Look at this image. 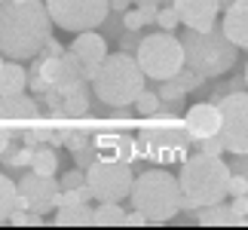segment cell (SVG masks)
Here are the masks:
<instances>
[{
    "instance_id": "cell-1",
    "label": "cell",
    "mask_w": 248,
    "mask_h": 230,
    "mask_svg": "<svg viewBox=\"0 0 248 230\" xmlns=\"http://www.w3.org/2000/svg\"><path fill=\"white\" fill-rule=\"evenodd\" d=\"M52 37V16L43 0H3L0 3V55L31 62Z\"/></svg>"
},
{
    "instance_id": "cell-2",
    "label": "cell",
    "mask_w": 248,
    "mask_h": 230,
    "mask_svg": "<svg viewBox=\"0 0 248 230\" xmlns=\"http://www.w3.org/2000/svg\"><path fill=\"white\" fill-rule=\"evenodd\" d=\"M190 132L184 126V117H169V114H154V117H138V135H135V153L138 160H150L159 166L184 163L190 157Z\"/></svg>"
},
{
    "instance_id": "cell-3",
    "label": "cell",
    "mask_w": 248,
    "mask_h": 230,
    "mask_svg": "<svg viewBox=\"0 0 248 230\" xmlns=\"http://www.w3.org/2000/svg\"><path fill=\"white\" fill-rule=\"evenodd\" d=\"M144 83L147 77L141 71L138 59L132 52H110L104 55V62L98 65L95 77L89 80L95 99L108 108H129L135 104V99L144 92Z\"/></svg>"
},
{
    "instance_id": "cell-4",
    "label": "cell",
    "mask_w": 248,
    "mask_h": 230,
    "mask_svg": "<svg viewBox=\"0 0 248 230\" xmlns=\"http://www.w3.org/2000/svg\"><path fill=\"white\" fill-rule=\"evenodd\" d=\"M181 46H184V65L190 71H196L205 80H215V77H224L233 71V65L239 62V46L227 40L224 28L212 25L208 31H193L187 28L181 34Z\"/></svg>"
},
{
    "instance_id": "cell-5",
    "label": "cell",
    "mask_w": 248,
    "mask_h": 230,
    "mask_svg": "<svg viewBox=\"0 0 248 230\" xmlns=\"http://www.w3.org/2000/svg\"><path fill=\"white\" fill-rule=\"evenodd\" d=\"M181 184L166 169H144L132 181L129 203L132 209L144 212L147 224H169L181 212Z\"/></svg>"
},
{
    "instance_id": "cell-6",
    "label": "cell",
    "mask_w": 248,
    "mask_h": 230,
    "mask_svg": "<svg viewBox=\"0 0 248 230\" xmlns=\"http://www.w3.org/2000/svg\"><path fill=\"white\" fill-rule=\"evenodd\" d=\"M178 184L184 199L193 209L221 203L227 197V184H230V163H224V157H212V153H202V150L190 153L181 163Z\"/></svg>"
},
{
    "instance_id": "cell-7",
    "label": "cell",
    "mask_w": 248,
    "mask_h": 230,
    "mask_svg": "<svg viewBox=\"0 0 248 230\" xmlns=\"http://www.w3.org/2000/svg\"><path fill=\"white\" fill-rule=\"evenodd\" d=\"M135 59L144 77L171 80L184 68V46H181V37H175V31H150V34H141Z\"/></svg>"
},
{
    "instance_id": "cell-8",
    "label": "cell",
    "mask_w": 248,
    "mask_h": 230,
    "mask_svg": "<svg viewBox=\"0 0 248 230\" xmlns=\"http://www.w3.org/2000/svg\"><path fill=\"white\" fill-rule=\"evenodd\" d=\"M43 3L52 16V25L71 34L95 31L110 16V0H43Z\"/></svg>"
},
{
    "instance_id": "cell-9",
    "label": "cell",
    "mask_w": 248,
    "mask_h": 230,
    "mask_svg": "<svg viewBox=\"0 0 248 230\" xmlns=\"http://www.w3.org/2000/svg\"><path fill=\"white\" fill-rule=\"evenodd\" d=\"M132 175L129 163H113V160H95L86 169V184L92 190V199L98 203H123L132 194Z\"/></svg>"
},
{
    "instance_id": "cell-10",
    "label": "cell",
    "mask_w": 248,
    "mask_h": 230,
    "mask_svg": "<svg viewBox=\"0 0 248 230\" xmlns=\"http://www.w3.org/2000/svg\"><path fill=\"white\" fill-rule=\"evenodd\" d=\"M221 141L227 153H248V89L227 92L221 101Z\"/></svg>"
},
{
    "instance_id": "cell-11",
    "label": "cell",
    "mask_w": 248,
    "mask_h": 230,
    "mask_svg": "<svg viewBox=\"0 0 248 230\" xmlns=\"http://www.w3.org/2000/svg\"><path fill=\"white\" fill-rule=\"evenodd\" d=\"M16 184H18V206L16 209H34L40 215L55 209V194L62 190L55 175H40L34 169H25V175Z\"/></svg>"
},
{
    "instance_id": "cell-12",
    "label": "cell",
    "mask_w": 248,
    "mask_h": 230,
    "mask_svg": "<svg viewBox=\"0 0 248 230\" xmlns=\"http://www.w3.org/2000/svg\"><path fill=\"white\" fill-rule=\"evenodd\" d=\"M40 101L34 92H13V95H0V126H9L16 132H22L28 123H34L40 117Z\"/></svg>"
},
{
    "instance_id": "cell-13",
    "label": "cell",
    "mask_w": 248,
    "mask_h": 230,
    "mask_svg": "<svg viewBox=\"0 0 248 230\" xmlns=\"http://www.w3.org/2000/svg\"><path fill=\"white\" fill-rule=\"evenodd\" d=\"M92 148H95V160H113V163H138L135 153V135L129 132H95L92 135Z\"/></svg>"
},
{
    "instance_id": "cell-14",
    "label": "cell",
    "mask_w": 248,
    "mask_h": 230,
    "mask_svg": "<svg viewBox=\"0 0 248 230\" xmlns=\"http://www.w3.org/2000/svg\"><path fill=\"white\" fill-rule=\"evenodd\" d=\"M184 126H187V132H190L193 141L217 135V132H221V108H217L215 101L190 104V108L184 111Z\"/></svg>"
},
{
    "instance_id": "cell-15",
    "label": "cell",
    "mask_w": 248,
    "mask_h": 230,
    "mask_svg": "<svg viewBox=\"0 0 248 230\" xmlns=\"http://www.w3.org/2000/svg\"><path fill=\"white\" fill-rule=\"evenodd\" d=\"M181 16V25L193 31H208L221 16V0H175L171 3Z\"/></svg>"
},
{
    "instance_id": "cell-16",
    "label": "cell",
    "mask_w": 248,
    "mask_h": 230,
    "mask_svg": "<svg viewBox=\"0 0 248 230\" xmlns=\"http://www.w3.org/2000/svg\"><path fill=\"white\" fill-rule=\"evenodd\" d=\"M71 52L83 62V74H86V80H92L95 71H98V65L104 62V55H108V40H104V34L80 31V34H77V40L71 43Z\"/></svg>"
},
{
    "instance_id": "cell-17",
    "label": "cell",
    "mask_w": 248,
    "mask_h": 230,
    "mask_svg": "<svg viewBox=\"0 0 248 230\" xmlns=\"http://www.w3.org/2000/svg\"><path fill=\"white\" fill-rule=\"evenodd\" d=\"M224 34L239 49H248V0H233L224 6Z\"/></svg>"
},
{
    "instance_id": "cell-18",
    "label": "cell",
    "mask_w": 248,
    "mask_h": 230,
    "mask_svg": "<svg viewBox=\"0 0 248 230\" xmlns=\"http://www.w3.org/2000/svg\"><path fill=\"white\" fill-rule=\"evenodd\" d=\"M95 218V206L89 203H71V206H59L52 215L55 227H89Z\"/></svg>"
},
{
    "instance_id": "cell-19",
    "label": "cell",
    "mask_w": 248,
    "mask_h": 230,
    "mask_svg": "<svg viewBox=\"0 0 248 230\" xmlns=\"http://www.w3.org/2000/svg\"><path fill=\"white\" fill-rule=\"evenodd\" d=\"M196 224L202 227H224V224H239V218L233 215L230 203H212V206H196Z\"/></svg>"
},
{
    "instance_id": "cell-20",
    "label": "cell",
    "mask_w": 248,
    "mask_h": 230,
    "mask_svg": "<svg viewBox=\"0 0 248 230\" xmlns=\"http://www.w3.org/2000/svg\"><path fill=\"white\" fill-rule=\"evenodd\" d=\"M28 89V71L16 59H3L0 65V95H13Z\"/></svg>"
},
{
    "instance_id": "cell-21",
    "label": "cell",
    "mask_w": 248,
    "mask_h": 230,
    "mask_svg": "<svg viewBox=\"0 0 248 230\" xmlns=\"http://www.w3.org/2000/svg\"><path fill=\"white\" fill-rule=\"evenodd\" d=\"M89 89H92L89 83H80L77 89H71V92H64V95H62V111L68 114L71 120H77V117H86V114L92 111V99H89Z\"/></svg>"
},
{
    "instance_id": "cell-22",
    "label": "cell",
    "mask_w": 248,
    "mask_h": 230,
    "mask_svg": "<svg viewBox=\"0 0 248 230\" xmlns=\"http://www.w3.org/2000/svg\"><path fill=\"white\" fill-rule=\"evenodd\" d=\"M18 206V184L6 172H0V224H6V218L16 212Z\"/></svg>"
},
{
    "instance_id": "cell-23",
    "label": "cell",
    "mask_w": 248,
    "mask_h": 230,
    "mask_svg": "<svg viewBox=\"0 0 248 230\" xmlns=\"http://www.w3.org/2000/svg\"><path fill=\"white\" fill-rule=\"evenodd\" d=\"M123 221H126V209L120 203H98L95 206V218H92L95 227H120Z\"/></svg>"
},
{
    "instance_id": "cell-24",
    "label": "cell",
    "mask_w": 248,
    "mask_h": 230,
    "mask_svg": "<svg viewBox=\"0 0 248 230\" xmlns=\"http://www.w3.org/2000/svg\"><path fill=\"white\" fill-rule=\"evenodd\" d=\"M31 169L40 172V175H59V153H55V148L52 145H37Z\"/></svg>"
},
{
    "instance_id": "cell-25",
    "label": "cell",
    "mask_w": 248,
    "mask_h": 230,
    "mask_svg": "<svg viewBox=\"0 0 248 230\" xmlns=\"http://www.w3.org/2000/svg\"><path fill=\"white\" fill-rule=\"evenodd\" d=\"M156 95H159V101H169V104H178V108H184V89L175 83V80H159L156 86Z\"/></svg>"
},
{
    "instance_id": "cell-26",
    "label": "cell",
    "mask_w": 248,
    "mask_h": 230,
    "mask_svg": "<svg viewBox=\"0 0 248 230\" xmlns=\"http://www.w3.org/2000/svg\"><path fill=\"white\" fill-rule=\"evenodd\" d=\"M6 224H16V227H40V224H46V215L34 212V209H16V212L6 218Z\"/></svg>"
},
{
    "instance_id": "cell-27",
    "label": "cell",
    "mask_w": 248,
    "mask_h": 230,
    "mask_svg": "<svg viewBox=\"0 0 248 230\" xmlns=\"http://www.w3.org/2000/svg\"><path fill=\"white\" fill-rule=\"evenodd\" d=\"M156 111H159V95H156V89H144L135 99V114H138V117H154Z\"/></svg>"
},
{
    "instance_id": "cell-28",
    "label": "cell",
    "mask_w": 248,
    "mask_h": 230,
    "mask_svg": "<svg viewBox=\"0 0 248 230\" xmlns=\"http://www.w3.org/2000/svg\"><path fill=\"white\" fill-rule=\"evenodd\" d=\"M171 80H175L184 92H193V89H202V86H205V77H199L196 71H190L187 65H184V68H181L175 77H171Z\"/></svg>"
},
{
    "instance_id": "cell-29",
    "label": "cell",
    "mask_w": 248,
    "mask_h": 230,
    "mask_svg": "<svg viewBox=\"0 0 248 230\" xmlns=\"http://www.w3.org/2000/svg\"><path fill=\"white\" fill-rule=\"evenodd\" d=\"M156 25H159V31H175V28L181 25L178 9H175V6H159V13H156Z\"/></svg>"
},
{
    "instance_id": "cell-30",
    "label": "cell",
    "mask_w": 248,
    "mask_h": 230,
    "mask_svg": "<svg viewBox=\"0 0 248 230\" xmlns=\"http://www.w3.org/2000/svg\"><path fill=\"white\" fill-rule=\"evenodd\" d=\"M144 25H147V18L141 13V6H129L126 13H123V28H126V31H141Z\"/></svg>"
},
{
    "instance_id": "cell-31",
    "label": "cell",
    "mask_w": 248,
    "mask_h": 230,
    "mask_svg": "<svg viewBox=\"0 0 248 230\" xmlns=\"http://www.w3.org/2000/svg\"><path fill=\"white\" fill-rule=\"evenodd\" d=\"M59 184H62L64 190H74V187H83V184H86V169H80V166H74L71 172H64V175L59 178Z\"/></svg>"
},
{
    "instance_id": "cell-32",
    "label": "cell",
    "mask_w": 248,
    "mask_h": 230,
    "mask_svg": "<svg viewBox=\"0 0 248 230\" xmlns=\"http://www.w3.org/2000/svg\"><path fill=\"white\" fill-rule=\"evenodd\" d=\"M242 194H248V175H242V172H230L227 197H242Z\"/></svg>"
},
{
    "instance_id": "cell-33",
    "label": "cell",
    "mask_w": 248,
    "mask_h": 230,
    "mask_svg": "<svg viewBox=\"0 0 248 230\" xmlns=\"http://www.w3.org/2000/svg\"><path fill=\"white\" fill-rule=\"evenodd\" d=\"M138 43H141V31H126V28L120 31V49L123 52H132V55H135Z\"/></svg>"
},
{
    "instance_id": "cell-34",
    "label": "cell",
    "mask_w": 248,
    "mask_h": 230,
    "mask_svg": "<svg viewBox=\"0 0 248 230\" xmlns=\"http://www.w3.org/2000/svg\"><path fill=\"white\" fill-rule=\"evenodd\" d=\"M196 145H199V150H202V153L224 157V141H221V135H208V138H202V141H196Z\"/></svg>"
},
{
    "instance_id": "cell-35",
    "label": "cell",
    "mask_w": 248,
    "mask_h": 230,
    "mask_svg": "<svg viewBox=\"0 0 248 230\" xmlns=\"http://www.w3.org/2000/svg\"><path fill=\"white\" fill-rule=\"evenodd\" d=\"M230 209H233V215L239 218V224H245V218H248V194L230 197Z\"/></svg>"
},
{
    "instance_id": "cell-36",
    "label": "cell",
    "mask_w": 248,
    "mask_h": 230,
    "mask_svg": "<svg viewBox=\"0 0 248 230\" xmlns=\"http://www.w3.org/2000/svg\"><path fill=\"white\" fill-rule=\"evenodd\" d=\"M13 138H22V132H16V129H9V126H0V157H3V150L9 148V141Z\"/></svg>"
},
{
    "instance_id": "cell-37",
    "label": "cell",
    "mask_w": 248,
    "mask_h": 230,
    "mask_svg": "<svg viewBox=\"0 0 248 230\" xmlns=\"http://www.w3.org/2000/svg\"><path fill=\"white\" fill-rule=\"evenodd\" d=\"M230 172H242V175H248V153H233Z\"/></svg>"
},
{
    "instance_id": "cell-38",
    "label": "cell",
    "mask_w": 248,
    "mask_h": 230,
    "mask_svg": "<svg viewBox=\"0 0 248 230\" xmlns=\"http://www.w3.org/2000/svg\"><path fill=\"white\" fill-rule=\"evenodd\" d=\"M126 227H144L147 224V218L144 212H138V209H132V212H126V221H123Z\"/></svg>"
},
{
    "instance_id": "cell-39",
    "label": "cell",
    "mask_w": 248,
    "mask_h": 230,
    "mask_svg": "<svg viewBox=\"0 0 248 230\" xmlns=\"http://www.w3.org/2000/svg\"><path fill=\"white\" fill-rule=\"evenodd\" d=\"M40 52H43V55H62V52H64V46H62L59 40H55V37H49V40H46V46H43Z\"/></svg>"
},
{
    "instance_id": "cell-40",
    "label": "cell",
    "mask_w": 248,
    "mask_h": 230,
    "mask_svg": "<svg viewBox=\"0 0 248 230\" xmlns=\"http://www.w3.org/2000/svg\"><path fill=\"white\" fill-rule=\"evenodd\" d=\"M129 6H135V0H110V13H126Z\"/></svg>"
},
{
    "instance_id": "cell-41",
    "label": "cell",
    "mask_w": 248,
    "mask_h": 230,
    "mask_svg": "<svg viewBox=\"0 0 248 230\" xmlns=\"http://www.w3.org/2000/svg\"><path fill=\"white\" fill-rule=\"evenodd\" d=\"M156 3H159V6H171V3H175V0H156Z\"/></svg>"
},
{
    "instance_id": "cell-42",
    "label": "cell",
    "mask_w": 248,
    "mask_h": 230,
    "mask_svg": "<svg viewBox=\"0 0 248 230\" xmlns=\"http://www.w3.org/2000/svg\"><path fill=\"white\" fill-rule=\"evenodd\" d=\"M242 77H245V86H248V65H245V74Z\"/></svg>"
},
{
    "instance_id": "cell-43",
    "label": "cell",
    "mask_w": 248,
    "mask_h": 230,
    "mask_svg": "<svg viewBox=\"0 0 248 230\" xmlns=\"http://www.w3.org/2000/svg\"><path fill=\"white\" fill-rule=\"evenodd\" d=\"M227 3H233V0H221V6H227Z\"/></svg>"
},
{
    "instance_id": "cell-44",
    "label": "cell",
    "mask_w": 248,
    "mask_h": 230,
    "mask_svg": "<svg viewBox=\"0 0 248 230\" xmlns=\"http://www.w3.org/2000/svg\"><path fill=\"white\" fill-rule=\"evenodd\" d=\"M0 65H3V55H0Z\"/></svg>"
},
{
    "instance_id": "cell-45",
    "label": "cell",
    "mask_w": 248,
    "mask_h": 230,
    "mask_svg": "<svg viewBox=\"0 0 248 230\" xmlns=\"http://www.w3.org/2000/svg\"><path fill=\"white\" fill-rule=\"evenodd\" d=\"M0 3H3V0H0Z\"/></svg>"
}]
</instances>
